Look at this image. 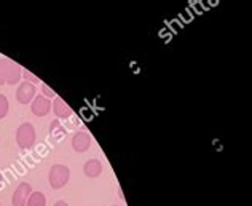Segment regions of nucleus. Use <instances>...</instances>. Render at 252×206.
Listing matches in <instances>:
<instances>
[{
  "label": "nucleus",
  "mask_w": 252,
  "mask_h": 206,
  "mask_svg": "<svg viewBox=\"0 0 252 206\" xmlns=\"http://www.w3.org/2000/svg\"><path fill=\"white\" fill-rule=\"evenodd\" d=\"M70 179V170L69 166L65 165H53L50 168V172H48V182H50V187L55 189V190H59L63 189L65 184L69 182Z\"/></svg>",
  "instance_id": "1"
},
{
  "label": "nucleus",
  "mask_w": 252,
  "mask_h": 206,
  "mask_svg": "<svg viewBox=\"0 0 252 206\" xmlns=\"http://www.w3.org/2000/svg\"><path fill=\"white\" fill-rule=\"evenodd\" d=\"M35 139H37V133H35V126L32 123L26 122L18 126L16 144L19 145V149H31L35 144Z\"/></svg>",
  "instance_id": "2"
},
{
  "label": "nucleus",
  "mask_w": 252,
  "mask_h": 206,
  "mask_svg": "<svg viewBox=\"0 0 252 206\" xmlns=\"http://www.w3.org/2000/svg\"><path fill=\"white\" fill-rule=\"evenodd\" d=\"M35 96H37L35 85H32V83L26 82V80L18 85V88H16V99H18L19 104L28 105V104H31L32 101H34Z\"/></svg>",
  "instance_id": "3"
},
{
  "label": "nucleus",
  "mask_w": 252,
  "mask_h": 206,
  "mask_svg": "<svg viewBox=\"0 0 252 206\" xmlns=\"http://www.w3.org/2000/svg\"><path fill=\"white\" fill-rule=\"evenodd\" d=\"M31 194H32V185L29 182H19L16 190L13 192L11 205L13 206H26V203H28Z\"/></svg>",
  "instance_id": "4"
},
{
  "label": "nucleus",
  "mask_w": 252,
  "mask_h": 206,
  "mask_svg": "<svg viewBox=\"0 0 252 206\" xmlns=\"http://www.w3.org/2000/svg\"><path fill=\"white\" fill-rule=\"evenodd\" d=\"M31 110L35 117H46L51 112V101L42 95H37L31 103Z\"/></svg>",
  "instance_id": "5"
},
{
  "label": "nucleus",
  "mask_w": 252,
  "mask_h": 206,
  "mask_svg": "<svg viewBox=\"0 0 252 206\" xmlns=\"http://www.w3.org/2000/svg\"><path fill=\"white\" fill-rule=\"evenodd\" d=\"M51 109H53V114L58 117V120H65V118H70L72 115H74V110H72L70 105L59 96H56L55 99H53Z\"/></svg>",
  "instance_id": "6"
},
{
  "label": "nucleus",
  "mask_w": 252,
  "mask_h": 206,
  "mask_svg": "<svg viewBox=\"0 0 252 206\" xmlns=\"http://www.w3.org/2000/svg\"><path fill=\"white\" fill-rule=\"evenodd\" d=\"M91 147V136L85 131H78L72 136V149L78 154H83Z\"/></svg>",
  "instance_id": "7"
},
{
  "label": "nucleus",
  "mask_w": 252,
  "mask_h": 206,
  "mask_svg": "<svg viewBox=\"0 0 252 206\" xmlns=\"http://www.w3.org/2000/svg\"><path fill=\"white\" fill-rule=\"evenodd\" d=\"M21 78H23V68L18 63L11 61V59H10L8 69H6V85L15 86V85H18L19 82H21Z\"/></svg>",
  "instance_id": "8"
},
{
  "label": "nucleus",
  "mask_w": 252,
  "mask_h": 206,
  "mask_svg": "<svg viewBox=\"0 0 252 206\" xmlns=\"http://www.w3.org/2000/svg\"><path fill=\"white\" fill-rule=\"evenodd\" d=\"M83 172H85L86 177H91V179L101 176V172H102V163L99 162L97 158H91V160H88V162L83 165Z\"/></svg>",
  "instance_id": "9"
},
{
  "label": "nucleus",
  "mask_w": 252,
  "mask_h": 206,
  "mask_svg": "<svg viewBox=\"0 0 252 206\" xmlns=\"http://www.w3.org/2000/svg\"><path fill=\"white\" fill-rule=\"evenodd\" d=\"M26 206H46V197L42 192H32Z\"/></svg>",
  "instance_id": "10"
},
{
  "label": "nucleus",
  "mask_w": 252,
  "mask_h": 206,
  "mask_svg": "<svg viewBox=\"0 0 252 206\" xmlns=\"http://www.w3.org/2000/svg\"><path fill=\"white\" fill-rule=\"evenodd\" d=\"M65 133L67 131H64V128H63V125H61V120H58V118H55L51 123H50V135L53 136V137H63Z\"/></svg>",
  "instance_id": "11"
},
{
  "label": "nucleus",
  "mask_w": 252,
  "mask_h": 206,
  "mask_svg": "<svg viewBox=\"0 0 252 206\" xmlns=\"http://www.w3.org/2000/svg\"><path fill=\"white\" fill-rule=\"evenodd\" d=\"M8 58H0V86L6 85V69H8Z\"/></svg>",
  "instance_id": "12"
},
{
  "label": "nucleus",
  "mask_w": 252,
  "mask_h": 206,
  "mask_svg": "<svg viewBox=\"0 0 252 206\" xmlns=\"http://www.w3.org/2000/svg\"><path fill=\"white\" fill-rule=\"evenodd\" d=\"M8 109H10L8 98H6L5 95H2V93H0V120L6 117V114H8Z\"/></svg>",
  "instance_id": "13"
},
{
  "label": "nucleus",
  "mask_w": 252,
  "mask_h": 206,
  "mask_svg": "<svg viewBox=\"0 0 252 206\" xmlns=\"http://www.w3.org/2000/svg\"><path fill=\"white\" fill-rule=\"evenodd\" d=\"M42 96H45L46 99H50V101H51V99H55L58 95L55 93V90L50 88V86L46 85V83H42Z\"/></svg>",
  "instance_id": "14"
},
{
  "label": "nucleus",
  "mask_w": 252,
  "mask_h": 206,
  "mask_svg": "<svg viewBox=\"0 0 252 206\" xmlns=\"http://www.w3.org/2000/svg\"><path fill=\"white\" fill-rule=\"evenodd\" d=\"M23 77L26 78V82H29V83H32V85H35V83H40V78H38L37 75H34L32 74L31 70H23Z\"/></svg>",
  "instance_id": "15"
},
{
  "label": "nucleus",
  "mask_w": 252,
  "mask_h": 206,
  "mask_svg": "<svg viewBox=\"0 0 252 206\" xmlns=\"http://www.w3.org/2000/svg\"><path fill=\"white\" fill-rule=\"evenodd\" d=\"M53 206H69V203H67V202H64V200H59V202H56Z\"/></svg>",
  "instance_id": "16"
},
{
  "label": "nucleus",
  "mask_w": 252,
  "mask_h": 206,
  "mask_svg": "<svg viewBox=\"0 0 252 206\" xmlns=\"http://www.w3.org/2000/svg\"><path fill=\"white\" fill-rule=\"evenodd\" d=\"M3 182H5V177H3V174L0 172V189L3 187Z\"/></svg>",
  "instance_id": "17"
},
{
  "label": "nucleus",
  "mask_w": 252,
  "mask_h": 206,
  "mask_svg": "<svg viewBox=\"0 0 252 206\" xmlns=\"http://www.w3.org/2000/svg\"><path fill=\"white\" fill-rule=\"evenodd\" d=\"M0 206H2V205H0Z\"/></svg>",
  "instance_id": "18"
}]
</instances>
